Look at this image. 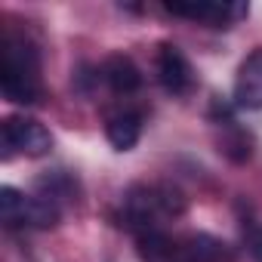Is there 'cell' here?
Listing matches in <instances>:
<instances>
[{
    "mask_svg": "<svg viewBox=\"0 0 262 262\" xmlns=\"http://www.w3.org/2000/svg\"><path fill=\"white\" fill-rule=\"evenodd\" d=\"M0 93L13 105H34L40 99V59L22 37H7L0 50Z\"/></svg>",
    "mask_w": 262,
    "mask_h": 262,
    "instance_id": "7a4b0ae2",
    "label": "cell"
},
{
    "mask_svg": "<svg viewBox=\"0 0 262 262\" xmlns=\"http://www.w3.org/2000/svg\"><path fill=\"white\" fill-rule=\"evenodd\" d=\"M158 80L167 93L173 96H185L194 86V71L185 59V53L173 43H164L158 53Z\"/></svg>",
    "mask_w": 262,
    "mask_h": 262,
    "instance_id": "8992f818",
    "label": "cell"
},
{
    "mask_svg": "<svg viewBox=\"0 0 262 262\" xmlns=\"http://www.w3.org/2000/svg\"><path fill=\"white\" fill-rule=\"evenodd\" d=\"M164 10L170 16H182V19H194L204 22L210 28H228L237 19H244L250 13L247 4H210V0H188V4H164Z\"/></svg>",
    "mask_w": 262,
    "mask_h": 262,
    "instance_id": "5b68a950",
    "label": "cell"
},
{
    "mask_svg": "<svg viewBox=\"0 0 262 262\" xmlns=\"http://www.w3.org/2000/svg\"><path fill=\"white\" fill-rule=\"evenodd\" d=\"M25 204H28V194H22L19 188H13V185L0 188V216H4V222L10 228L25 225Z\"/></svg>",
    "mask_w": 262,
    "mask_h": 262,
    "instance_id": "7c38bea8",
    "label": "cell"
},
{
    "mask_svg": "<svg viewBox=\"0 0 262 262\" xmlns=\"http://www.w3.org/2000/svg\"><path fill=\"white\" fill-rule=\"evenodd\" d=\"M37 194L62 207V201H68V198L74 194V182L68 179V173L53 170V173H47V176H40V179H37Z\"/></svg>",
    "mask_w": 262,
    "mask_h": 262,
    "instance_id": "8fae6325",
    "label": "cell"
},
{
    "mask_svg": "<svg viewBox=\"0 0 262 262\" xmlns=\"http://www.w3.org/2000/svg\"><path fill=\"white\" fill-rule=\"evenodd\" d=\"M139 241V259L142 262H219L222 244L210 234H191L185 241H173L164 231L142 234Z\"/></svg>",
    "mask_w": 262,
    "mask_h": 262,
    "instance_id": "3957f363",
    "label": "cell"
},
{
    "mask_svg": "<svg viewBox=\"0 0 262 262\" xmlns=\"http://www.w3.org/2000/svg\"><path fill=\"white\" fill-rule=\"evenodd\" d=\"M247 250L256 262H262V225H253L247 231Z\"/></svg>",
    "mask_w": 262,
    "mask_h": 262,
    "instance_id": "4fadbf2b",
    "label": "cell"
},
{
    "mask_svg": "<svg viewBox=\"0 0 262 262\" xmlns=\"http://www.w3.org/2000/svg\"><path fill=\"white\" fill-rule=\"evenodd\" d=\"M234 105L247 108V111H259L262 108V50L250 53L234 77Z\"/></svg>",
    "mask_w": 262,
    "mask_h": 262,
    "instance_id": "52a82bcc",
    "label": "cell"
},
{
    "mask_svg": "<svg viewBox=\"0 0 262 262\" xmlns=\"http://www.w3.org/2000/svg\"><path fill=\"white\" fill-rule=\"evenodd\" d=\"M62 219V207L40 198V194H28V204H25V225L31 228H53L59 225Z\"/></svg>",
    "mask_w": 262,
    "mask_h": 262,
    "instance_id": "30bf717a",
    "label": "cell"
},
{
    "mask_svg": "<svg viewBox=\"0 0 262 262\" xmlns=\"http://www.w3.org/2000/svg\"><path fill=\"white\" fill-rule=\"evenodd\" d=\"M105 136H108V142L117 151H129V148L139 142V136H142V120H139V114H114L108 120V126H105Z\"/></svg>",
    "mask_w": 262,
    "mask_h": 262,
    "instance_id": "9c48e42d",
    "label": "cell"
},
{
    "mask_svg": "<svg viewBox=\"0 0 262 262\" xmlns=\"http://www.w3.org/2000/svg\"><path fill=\"white\" fill-rule=\"evenodd\" d=\"M102 77L108 80V86L114 93H136L142 86V71L136 68V62L129 56H111L102 68Z\"/></svg>",
    "mask_w": 262,
    "mask_h": 262,
    "instance_id": "ba28073f",
    "label": "cell"
},
{
    "mask_svg": "<svg viewBox=\"0 0 262 262\" xmlns=\"http://www.w3.org/2000/svg\"><path fill=\"white\" fill-rule=\"evenodd\" d=\"M0 145H4V161H10L13 155L43 158L53 148V136L34 117H7L0 123Z\"/></svg>",
    "mask_w": 262,
    "mask_h": 262,
    "instance_id": "277c9868",
    "label": "cell"
},
{
    "mask_svg": "<svg viewBox=\"0 0 262 262\" xmlns=\"http://www.w3.org/2000/svg\"><path fill=\"white\" fill-rule=\"evenodd\" d=\"M185 213V198L173 185H136L123 198V225L129 231L155 234L167 219H176Z\"/></svg>",
    "mask_w": 262,
    "mask_h": 262,
    "instance_id": "6da1fadb",
    "label": "cell"
}]
</instances>
